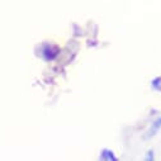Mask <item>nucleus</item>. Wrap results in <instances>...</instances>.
<instances>
[{
    "instance_id": "f257e3e1",
    "label": "nucleus",
    "mask_w": 161,
    "mask_h": 161,
    "mask_svg": "<svg viewBox=\"0 0 161 161\" xmlns=\"http://www.w3.org/2000/svg\"><path fill=\"white\" fill-rule=\"evenodd\" d=\"M160 125H161V119H160V120H158V122H157V126H160Z\"/></svg>"
}]
</instances>
